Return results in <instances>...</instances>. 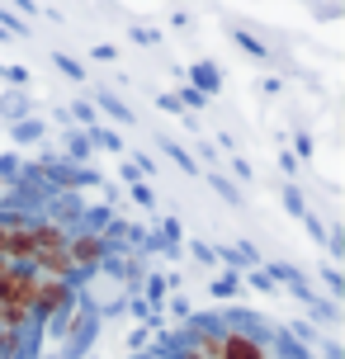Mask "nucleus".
Wrapping results in <instances>:
<instances>
[{
  "instance_id": "3",
  "label": "nucleus",
  "mask_w": 345,
  "mask_h": 359,
  "mask_svg": "<svg viewBox=\"0 0 345 359\" xmlns=\"http://www.w3.org/2000/svg\"><path fill=\"white\" fill-rule=\"evenodd\" d=\"M67 303V284H62V279H43V284L34 288V312H57V307Z\"/></svg>"
},
{
  "instance_id": "1",
  "label": "nucleus",
  "mask_w": 345,
  "mask_h": 359,
  "mask_svg": "<svg viewBox=\"0 0 345 359\" xmlns=\"http://www.w3.org/2000/svg\"><path fill=\"white\" fill-rule=\"evenodd\" d=\"M34 288H38V279H34V269H24V265H15V260H0V307H24V312H34Z\"/></svg>"
},
{
  "instance_id": "2",
  "label": "nucleus",
  "mask_w": 345,
  "mask_h": 359,
  "mask_svg": "<svg viewBox=\"0 0 345 359\" xmlns=\"http://www.w3.org/2000/svg\"><path fill=\"white\" fill-rule=\"evenodd\" d=\"M218 359H265V350H260V341H251V336L227 331L218 341Z\"/></svg>"
},
{
  "instance_id": "4",
  "label": "nucleus",
  "mask_w": 345,
  "mask_h": 359,
  "mask_svg": "<svg viewBox=\"0 0 345 359\" xmlns=\"http://www.w3.org/2000/svg\"><path fill=\"white\" fill-rule=\"evenodd\" d=\"M0 260H5V222H0Z\"/></svg>"
}]
</instances>
